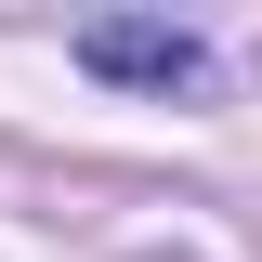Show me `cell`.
I'll use <instances>...</instances> for the list:
<instances>
[{
  "label": "cell",
  "mask_w": 262,
  "mask_h": 262,
  "mask_svg": "<svg viewBox=\"0 0 262 262\" xmlns=\"http://www.w3.org/2000/svg\"><path fill=\"white\" fill-rule=\"evenodd\" d=\"M79 66L92 79H131V92H196L210 79V39L170 27V13H92L79 27Z\"/></svg>",
  "instance_id": "1"
}]
</instances>
